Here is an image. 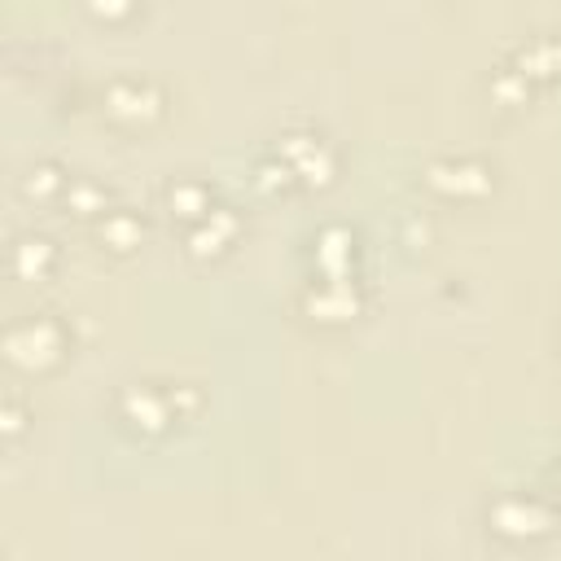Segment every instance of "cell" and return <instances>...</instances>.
<instances>
[{"label":"cell","instance_id":"5b68a950","mask_svg":"<svg viewBox=\"0 0 561 561\" xmlns=\"http://www.w3.org/2000/svg\"><path fill=\"white\" fill-rule=\"evenodd\" d=\"M276 158L285 162V171L294 180H307V184H324L333 175V149L316 131H289V136H280L276 140Z\"/></svg>","mask_w":561,"mask_h":561},{"label":"cell","instance_id":"6da1fadb","mask_svg":"<svg viewBox=\"0 0 561 561\" xmlns=\"http://www.w3.org/2000/svg\"><path fill=\"white\" fill-rule=\"evenodd\" d=\"M70 351V329L61 316L53 311H31V316H18L9 320L4 329V359L13 368H26V373H44L53 364H61Z\"/></svg>","mask_w":561,"mask_h":561},{"label":"cell","instance_id":"52a82bcc","mask_svg":"<svg viewBox=\"0 0 561 561\" xmlns=\"http://www.w3.org/2000/svg\"><path fill=\"white\" fill-rule=\"evenodd\" d=\"M237 232H241V219H237V210H232V206H215L206 219H197V224L184 232V241H188V254L206 259V254H219V250H228Z\"/></svg>","mask_w":561,"mask_h":561},{"label":"cell","instance_id":"7a4b0ae2","mask_svg":"<svg viewBox=\"0 0 561 561\" xmlns=\"http://www.w3.org/2000/svg\"><path fill=\"white\" fill-rule=\"evenodd\" d=\"M193 408H197V390L180 381H131L118 394V416L140 434H162Z\"/></svg>","mask_w":561,"mask_h":561},{"label":"cell","instance_id":"2e32d148","mask_svg":"<svg viewBox=\"0 0 561 561\" xmlns=\"http://www.w3.org/2000/svg\"><path fill=\"white\" fill-rule=\"evenodd\" d=\"M557 482H561V460H557Z\"/></svg>","mask_w":561,"mask_h":561},{"label":"cell","instance_id":"277c9868","mask_svg":"<svg viewBox=\"0 0 561 561\" xmlns=\"http://www.w3.org/2000/svg\"><path fill=\"white\" fill-rule=\"evenodd\" d=\"M101 105L114 123L140 127V123L162 114V88L153 79H140V75H114L101 92Z\"/></svg>","mask_w":561,"mask_h":561},{"label":"cell","instance_id":"4fadbf2b","mask_svg":"<svg viewBox=\"0 0 561 561\" xmlns=\"http://www.w3.org/2000/svg\"><path fill=\"white\" fill-rule=\"evenodd\" d=\"M61 206L75 210V215H96L101 219L110 210V188L101 180H92V175H70V184L61 193Z\"/></svg>","mask_w":561,"mask_h":561},{"label":"cell","instance_id":"9c48e42d","mask_svg":"<svg viewBox=\"0 0 561 561\" xmlns=\"http://www.w3.org/2000/svg\"><path fill=\"white\" fill-rule=\"evenodd\" d=\"M96 241L114 254H127L145 241V219L131 210V206H110L101 219H96Z\"/></svg>","mask_w":561,"mask_h":561},{"label":"cell","instance_id":"9a60e30c","mask_svg":"<svg viewBox=\"0 0 561 561\" xmlns=\"http://www.w3.org/2000/svg\"><path fill=\"white\" fill-rule=\"evenodd\" d=\"M0 421H4V434H9V438L22 434V403H18V394H4V412H0Z\"/></svg>","mask_w":561,"mask_h":561},{"label":"cell","instance_id":"8fae6325","mask_svg":"<svg viewBox=\"0 0 561 561\" xmlns=\"http://www.w3.org/2000/svg\"><path fill=\"white\" fill-rule=\"evenodd\" d=\"M307 307L320 320H346V316H355L359 302H355V289H351L346 276H324V285L307 289Z\"/></svg>","mask_w":561,"mask_h":561},{"label":"cell","instance_id":"5bb4252c","mask_svg":"<svg viewBox=\"0 0 561 561\" xmlns=\"http://www.w3.org/2000/svg\"><path fill=\"white\" fill-rule=\"evenodd\" d=\"M316 245H320V267H324V276H346V263H351V232L324 228Z\"/></svg>","mask_w":561,"mask_h":561},{"label":"cell","instance_id":"8992f818","mask_svg":"<svg viewBox=\"0 0 561 561\" xmlns=\"http://www.w3.org/2000/svg\"><path fill=\"white\" fill-rule=\"evenodd\" d=\"M425 180L447 197H478L491 188V167L482 158H443V162H430Z\"/></svg>","mask_w":561,"mask_h":561},{"label":"cell","instance_id":"ba28073f","mask_svg":"<svg viewBox=\"0 0 561 561\" xmlns=\"http://www.w3.org/2000/svg\"><path fill=\"white\" fill-rule=\"evenodd\" d=\"M57 263V241L44 237V232H18L13 245H9V267L13 276L22 280H44Z\"/></svg>","mask_w":561,"mask_h":561},{"label":"cell","instance_id":"3957f363","mask_svg":"<svg viewBox=\"0 0 561 561\" xmlns=\"http://www.w3.org/2000/svg\"><path fill=\"white\" fill-rule=\"evenodd\" d=\"M486 522L495 535L504 539H535V535H548L552 530V504L543 495H522V491H504L491 508H486Z\"/></svg>","mask_w":561,"mask_h":561},{"label":"cell","instance_id":"30bf717a","mask_svg":"<svg viewBox=\"0 0 561 561\" xmlns=\"http://www.w3.org/2000/svg\"><path fill=\"white\" fill-rule=\"evenodd\" d=\"M167 206H171V215H180V219L193 228L197 219H206V215L215 210V193H210L206 180L184 175V180H171V184H167Z\"/></svg>","mask_w":561,"mask_h":561},{"label":"cell","instance_id":"7c38bea8","mask_svg":"<svg viewBox=\"0 0 561 561\" xmlns=\"http://www.w3.org/2000/svg\"><path fill=\"white\" fill-rule=\"evenodd\" d=\"M66 184H70V175L57 162H31L26 175L18 180V188H22L26 202H61Z\"/></svg>","mask_w":561,"mask_h":561}]
</instances>
